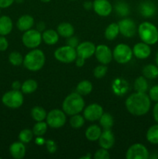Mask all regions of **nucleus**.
<instances>
[{"mask_svg": "<svg viewBox=\"0 0 158 159\" xmlns=\"http://www.w3.org/2000/svg\"><path fill=\"white\" fill-rule=\"evenodd\" d=\"M125 107L133 116H143L150 110L151 99L146 93L136 92L126 99Z\"/></svg>", "mask_w": 158, "mask_h": 159, "instance_id": "nucleus-1", "label": "nucleus"}, {"mask_svg": "<svg viewBox=\"0 0 158 159\" xmlns=\"http://www.w3.org/2000/svg\"><path fill=\"white\" fill-rule=\"evenodd\" d=\"M63 111L69 116L80 113L85 109V100L79 93H72L68 95L62 104Z\"/></svg>", "mask_w": 158, "mask_h": 159, "instance_id": "nucleus-2", "label": "nucleus"}, {"mask_svg": "<svg viewBox=\"0 0 158 159\" xmlns=\"http://www.w3.org/2000/svg\"><path fill=\"white\" fill-rule=\"evenodd\" d=\"M44 53L40 49L34 48L28 52L23 58V65L31 71H37L41 69L45 64Z\"/></svg>", "mask_w": 158, "mask_h": 159, "instance_id": "nucleus-3", "label": "nucleus"}, {"mask_svg": "<svg viewBox=\"0 0 158 159\" xmlns=\"http://www.w3.org/2000/svg\"><path fill=\"white\" fill-rule=\"evenodd\" d=\"M138 34L143 42L149 45H154L158 42V29L150 22H143L138 27Z\"/></svg>", "mask_w": 158, "mask_h": 159, "instance_id": "nucleus-4", "label": "nucleus"}, {"mask_svg": "<svg viewBox=\"0 0 158 159\" xmlns=\"http://www.w3.org/2000/svg\"><path fill=\"white\" fill-rule=\"evenodd\" d=\"M23 95L20 90H11L5 93L2 97V102L6 107L11 109H17L23 104Z\"/></svg>", "mask_w": 158, "mask_h": 159, "instance_id": "nucleus-5", "label": "nucleus"}, {"mask_svg": "<svg viewBox=\"0 0 158 159\" xmlns=\"http://www.w3.org/2000/svg\"><path fill=\"white\" fill-rule=\"evenodd\" d=\"M133 55V49L125 43L116 45L112 52L113 58L119 64H126L132 59Z\"/></svg>", "mask_w": 158, "mask_h": 159, "instance_id": "nucleus-6", "label": "nucleus"}, {"mask_svg": "<svg viewBox=\"0 0 158 159\" xmlns=\"http://www.w3.org/2000/svg\"><path fill=\"white\" fill-rule=\"evenodd\" d=\"M46 122L50 127L58 129L63 127L67 120L66 113L63 110L54 109L47 113L46 117Z\"/></svg>", "mask_w": 158, "mask_h": 159, "instance_id": "nucleus-7", "label": "nucleus"}, {"mask_svg": "<svg viewBox=\"0 0 158 159\" xmlns=\"http://www.w3.org/2000/svg\"><path fill=\"white\" fill-rule=\"evenodd\" d=\"M54 57L62 63H71L77 58L76 49L66 44L65 46L60 47L56 50L54 52Z\"/></svg>", "mask_w": 158, "mask_h": 159, "instance_id": "nucleus-8", "label": "nucleus"}, {"mask_svg": "<svg viewBox=\"0 0 158 159\" xmlns=\"http://www.w3.org/2000/svg\"><path fill=\"white\" fill-rule=\"evenodd\" d=\"M22 41L25 47L29 49H34L40 46L42 42V34L37 30L30 29L25 31L22 37Z\"/></svg>", "mask_w": 158, "mask_h": 159, "instance_id": "nucleus-9", "label": "nucleus"}, {"mask_svg": "<svg viewBox=\"0 0 158 159\" xmlns=\"http://www.w3.org/2000/svg\"><path fill=\"white\" fill-rule=\"evenodd\" d=\"M150 157L148 149L145 145L139 143L130 146L125 153L127 159H147Z\"/></svg>", "mask_w": 158, "mask_h": 159, "instance_id": "nucleus-10", "label": "nucleus"}, {"mask_svg": "<svg viewBox=\"0 0 158 159\" xmlns=\"http://www.w3.org/2000/svg\"><path fill=\"white\" fill-rule=\"evenodd\" d=\"M119 28V33L124 37H134L136 33V26L135 22L129 18H124L118 23Z\"/></svg>", "mask_w": 158, "mask_h": 159, "instance_id": "nucleus-11", "label": "nucleus"}, {"mask_svg": "<svg viewBox=\"0 0 158 159\" xmlns=\"http://www.w3.org/2000/svg\"><path fill=\"white\" fill-rule=\"evenodd\" d=\"M97 60L102 65H108L112 59V52L111 49L105 44H99L96 47L94 51Z\"/></svg>", "mask_w": 158, "mask_h": 159, "instance_id": "nucleus-12", "label": "nucleus"}, {"mask_svg": "<svg viewBox=\"0 0 158 159\" xmlns=\"http://www.w3.org/2000/svg\"><path fill=\"white\" fill-rule=\"evenodd\" d=\"M103 108L98 103H92L84 109V117L88 121L99 120L103 114Z\"/></svg>", "mask_w": 158, "mask_h": 159, "instance_id": "nucleus-13", "label": "nucleus"}, {"mask_svg": "<svg viewBox=\"0 0 158 159\" xmlns=\"http://www.w3.org/2000/svg\"><path fill=\"white\" fill-rule=\"evenodd\" d=\"M96 47L90 41H85L79 43L76 48L77 57L82 59H88L94 54Z\"/></svg>", "mask_w": 158, "mask_h": 159, "instance_id": "nucleus-14", "label": "nucleus"}, {"mask_svg": "<svg viewBox=\"0 0 158 159\" xmlns=\"http://www.w3.org/2000/svg\"><path fill=\"white\" fill-rule=\"evenodd\" d=\"M112 6L108 0H94L93 9L100 16H108L112 12Z\"/></svg>", "mask_w": 158, "mask_h": 159, "instance_id": "nucleus-15", "label": "nucleus"}, {"mask_svg": "<svg viewBox=\"0 0 158 159\" xmlns=\"http://www.w3.org/2000/svg\"><path fill=\"white\" fill-rule=\"evenodd\" d=\"M150 46V45L143 41L136 43L133 48V55L138 59L147 58L151 54V48Z\"/></svg>", "mask_w": 158, "mask_h": 159, "instance_id": "nucleus-16", "label": "nucleus"}, {"mask_svg": "<svg viewBox=\"0 0 158 159\" xmlns=\"http://www.w3.org/2000/svg\"><path fill=\"white\" fill-rule=\"evenodd\" d=\"M99 141V145H100L101 148L108 150V149L112 148L114 145L115 136L110 129L104 130V131L102 132V134H101Z\"/></svg>", "mask_w": 158, "mask_h": 159, "instance_id": "nucleus-17", "label": "nucleus"}, {"mask_svg": "<svg viewBox=\"0 0 158 159\" xmlns=\"http://www.w3.org/2000/svg\"><path fill=\"white\" fill-rule=\"evenodd\" d=\"M156 5L150 1H145L140 3L139 6V12L145 18H151L156 13Z\"/></svg>", "mask_w": 158, "mask_h": 159, "instance_id": "nucleus-18", "label": "nucleus"}, {"mask_svg": "<svg viewBox=\"0 0 158 159\" xmlns=\"http://www.w3.org/2000/svg\"><path fill=\"white\" fill-rule=\"evenodd\" d=\"M26 147L24 143L21 141L14 142L9 146V153L11 156L15 159H22L26 155Z\"/></svg>", "mask_w": 158, "mask_h": 159, "instance_id": "nucleus-19", "label": "nucleus"}, {"mask_svg": "<svg viewBox=\"0 0 158 159\" xmlns=\"http://www.w3.org/2000/svg\"><path fill=\"white\" fill-rule=\"evenodd\" d=\"M34 25L33 17L29 15L21 16L18 19L16 23V26L20 31H27L30 30Z\"/></svg>", "mask_w": 158, "mask_h": 159, "instance_id": "nucleus-20", "label": "nucleus"}, {"mask_svg": "<svg viewBox=\"0 0 158 159\" xmlns=\"http://www.w3.org/2000/svg\"><path fill=\"white\" fill-rule=\"evenodd\" d=\"M12 20L8 16H0V35L6 36L12 30Z\"/></svg>", "mask_w": 158, "mask_h": 159, "instance_id": "nucleus-21", "label": "nucleus"}, {"mask_svg": "<svg viewBox=\"0 0 158 159\" xmlns=\"http://www.w3.org/2000/svg\"><path fill=\"white\" fill-rule=\"evenodd\" d=\"M42 40L46 44L54 45L57 43L59 40V34L57 31L54 30H46L42 34Z\"/></svg>", "mask_w": 158, "mask_h": 159, "instance_id": "nucleus-22", "label": "nucleus"}, {"mask_svg": "<svg viewBox=\"0 0 158 159\" xmlns=\"http://www.w3.org/2000/svg\"><path fill=\"white\" fill-rule=\"evenodd\" d=\"M57 33L60 37L68 38L74 35V28L71 23L64 22V23H60L57 26Z\"/></svg>", "mask_w": 158, "mask_h": 159, "instance_id": "nucleus-23", "label": "nucleus"}, {"mask_svg": "<svg viewBox=\"0 0 158 159\" xmlns=\"http://www.w3.org/2000/svg\"><path fill=\"white\" fill-rule=\"evenodd\" d=\"M102 134V130L98 125H91L85 131V137L90 141H96L99 139Z\"/></svg>", "mask_w": 158, "mask_h": 159, "instance_id": "nucleus-24", "label": "nucleus"}, {"mask_svg": "<svg viewBox=\"0 0 158 159\" xmlns=\"http://www.w3.org/2000/svg\"><path fill=\"white\" fill-rule=\"evenodd\" d=\"M143 75L147 79H155L158 78V66L157 65L149 64L145 65L143 68Z\"/></svg>", "mask_w": 158, "mask_h": 159, "instance_id": "nucleus-25", "label": "nucleus"}, {"mask_svg": "<svg viewBox=\"0 0 158 159\" xmlns=\"http://www.w3.org/2000/svg\"><path fill=\"white\" fill-rule=\"evenodd\" d=\"M119 34V28L118 23H112L108 25L105 30V37L107 40H113L118 37Z\"/></svg>", "mask_w": 158, "mask_h": 159, "instance_id": "nucleus-26", "label": "nucleus"}, {"mask_svg": "<svg viewBox=\"0 0 158 159\" xmlns=\"http://www.w3.org/2000/svg\"><path fill=\"white\" fill-rule=\"evenodd\" d=\"M92 83L90 81L83 80L77 84L76 91L81 96H86L92 91Z\"/></svg>", "mask_w": 158, "mask_h": 159, "instance_id": "nucleus-27", "label": "nucleus"}, {"mask_svg": "<svg viewBox=\"0 0 158 159\" xmlns=\"http://www.w3.org/2000/svg\"><path fill=\"white\" fill-rule=\"evenodd\" d=\"M115 12L121 17H125L129 14L130 8L129 6L125 2L119 1L116 3L114 6Z\"/></svg>", "mask_w": 158, "mask_h": 159, "instance_id": "nucleus-28", "label": "nucleus"}, {"mask_svg": "<svg viewBox=\"0 0 158 159\" xmlns=\"http://www.w3.org/2000/svg\"><path fill=\"white\" fill-rule=\"evenodd\" d=\"M146 138L148 142L153 144H158V124L149 127Z\"/></svg>", "mask_w": 158, "mask_h": 159, "instance_id": "nucleus-29", "label": "nucleus"}, {"mask_svg": "<svg viewBox=\"0 0 158 159\" xmlns=\"http://www.w3.org/2000/svg\"><path fill=\"white\" fill-rule=\"evenodd\" d=\"M47 113L41 107H34L31 110V116L37 122L43 121L46 117Z\"/></svg>", "mask_w": 158, "mask_h": 159, "instance_id": "nucleus-30", "label": "nucleus"}, {"mask_svg": "<svg viewBox=\"0 0 158 159\" xmlns=\"http://www.w3.org/2000/svg\"><path fill=\"white\" fill-rule=\"evenodd\" d=\"M37 86L38 85H37V81L33 79H27L22 84L21 91L25 94H30L37 90Z\"/></svg>", "mask_w": 158, "mask_h": 159, "instance_id": "nucleus-31", "label": "nucleus"}, {"mask_svg": "<svg viewBox=\"0 0 158 159\" xmlns=\"http://www.w3.org/2000/svg\"><path fill=\"white\" fill-rule=\"evenodd\" d=\"M134 89L139 93H147L149 89V84L147 79L144 76H139L135 80Z\"/></svg>", "mask_w": 158, "mask_h": 159, "instance_id": "nucleus-32", "label": "nucleus"}, {"mask_svg": "<svg viewBox=\"0 0 158 159\" xmlns=\"http://www.w3.org/2000/svg\"><path fill=\"white\" fill-rule=\"evenodd\" d=\"M99 123H100V125L102 126L104 130H108V129H111L113 126L114 120H113L112 116L110 113H103V114L99 119Z\"/></svg>", "mask_w": 158, "mask_h": 159, "instance_id": "nucleus-33", "label": "nucleus"}, {"mask_svg": "<svg viewBox=\"0 0 158 159\" xmlns=\"http://www.w3.org/2000/svg\"><path fill=\"white\" fill-rule=\"evenodd\" d=\"M47 127L48 124H46V122H43V121L37 122L33 127V134L37 137H42L46 134V130H47Z\"/></svg>", "mask_w": 158, "mask_h": 159, "instance_id": "nucleus-34", "label": "nucleus"}, {"mask_svg": "<svg viewBox=\"0 0 158 159\" xmlns=\"http://www.w3.org/2000/svg\"><path fill=\"white\" fill-rule=\"evenodd\" d=\"M69 123L71 127L74 129H79L85 124V117H84V116L79 114V113L74 114L71 116Z\"/></svg>", "mask_w": 158, "mask_h": 159, "instance_id": "nucleus-35", "label": "nucleus"}, {"mask_svg": "<svg viewBox=\"0 0 158 159\" xmlns=\"http://www.w3.org/2000/svg\"><path fill=\"white\" fill-rule=\"evenodd\" d=\"M9 61L13 66H20L23 63V57L18 51H12L9 55Z\"/></svg>", "mask_w": 158, "mask_h": 159, "instance_id": "nucleus-36", "label": "nucleus"}, {"mask_svg": "<svg viewBox=\"0 0 158 159\" xmlns=\"http://www.w3.org/2000/svg\"><path fill=\"white\" fill-rule=\"evenodd\" d=\"M33 135V130H29V129H23V130L20 131V134H19V140L21 142L26 144V143H29L32 141Z\"/></svg>", "mask_w": 158, "mask_h": 159, "instance_id": "nucleus-37", "label": "nucleus"}, {"mask_svg": "<svg viewBox=\"0 0 158 159\" xmlns=\"http://www.w3.org/2000/svg\"><path fill=\"white\" fill-rule=\"evenodd\" d=\"M107 71H108V68L107 67L105 66V65H99V66L96 67L94 69V76L96 78V79H102L103 78L104 76L106 75Z\"/></svg>", "mask_w": 158, "mask_h": 159, "instance_id": "nucleus-38", "label": "nucleus"}, {"mask_svg": "<svg viewBox=\"0 0 158 159\" xmlns=\"http://www.w3.org/2000/svg\"><path fill=\"white\" fill-rule=\"evenodd\" d=\"M94 159H108L110 158V155L108 150L105 148H100L97 150L94 155Z\"/></svg>", "mask_w": 158, "mask_h": 159, "instance_id": "nucleus-39", "label": "nucleus"}, {"mask_svg": "<svg viewBox=\"0 0 158 159\" xmlns=\"http://www.w3.org/2000/svg\"><path fill=\"white\" fill-rule=\"evenodd\" d=\"M149 96L152 101L158 102V85H155L150 88L149 90Z\"/></svg>", "mask_w": 158, "mask_h": 159, "instance_id": "nucleus-40", "label": "nucleus"}, {"mask_svg": "<svg viewBox=\"0 0 158 159\" xmlns=\"http://www.w3.org/2000/svg\"><path fill=\"white\" fill-rule=\"evenodd\" d=\"M67 39H68L66 41L67 45H68V46L71 47V48H74L76 49V48H77L79 44L78 39H77L76 37H74V36H71V37H68V38Z\"/></svg>", "mask_w": 158, "mask_h": 159, "instance_id": "nucleus-41", "label": "nucleus"}, {"mask_svg": "<svg viewBox=\"0 0 158 159\" xmlns=\"http://www.w3.org/2000/svg\"><path fill=\"white\" fill-rule=\"evenodd\" d=\"M46 149H47L48 152L50 154L54 153V152L57 151V145H56L55 142L52 140H48L46 142Z\"/></svg>", "mask_w": 158, "mask_h": 159, "instance_id": "nucleus-42", "label": "nucleus"}, {"mask_svg": "<svg viewBox=\"0 0 158 159\" xmlns=\"http://www.w3.org/2000/svg\"><path fill=\"white\" fill-rule=\"evenodd\" d=\"M9 47V42L5 36L0 35V51H5Z\"/></svg>", "mask_w": 158, "mask_h": 159, "instance_id": "nucleus-43", "label": "nucleus"}, {"mask_svg": "<svg viewBox=\"0 0 158 159\" xmlns=\"http://www.w3.org/2000/svg\"><path fill=\"white\" fill-rule=\"evenodd\" d=\"M15 0H0V8L6 9L12 6Z\"/></svg>", "mask_w": 158, "mask_h": 159, "instance_id": "nucleus-44", "label": "nucleus"}, {"mask_svg": "<svg viewBox=\"0 0 158 159\" xmlns=\"http://www.w3.org/2000/svg\"><path fill=\"white\" fill-rule=\"evenodd\" d=\"M153 116L154 120L156 121V124H158V102L153 107Z\"/></svg>", "mask_w": 158, "mask_h": 159, "instance_id": "nucleus-45", "label": "nucleus"}, {"mask_svg": "<svg viewBox=\"0 0 158 159\" xmlns=\"http://www.w3.org/2000/svg\"><path fill=\"white\" fill-rule=\"evenodd\" d=\"M45 29H46V24H45L44 22H39L37 24V29L38 31H40V33L42 31H44Z\"/></svg>", "mask_w": 158, "mask_h": 159, "instance_id": "nucleus-46", "label": "nucleus"}, {"mask_svg": "<svg viewBox=\"0 0 158 159\" xmlns=\"http://www.w3.org/2000/svg\"><path fill=\"white\" fill-rule=\"evenodd\" d=\"M83 7L86 10H91V9H93V2H91V1H85L83 3Z\"/></svg>", "mask_w": 158, "mask_h": 159, "instance_id": "nucleus-47", "label": "nucleus"}, {"mask_svg": "<svg viewBox=\"0 0 158 159\" xmlns=\"http://www.w3.org/2000/svg\"><path fill=\"white\" fill-rule=\"evenodd\" d=\"M21 86H22V84L20 83V82H19V81H15V82H12V89L14 90L21 89Z\"/></svg>", "mask_w": 158, "mask_h": 159, "instance_id": "nucleus-48", "label": "nucleus"}, {"mask_svg": "<svg viewBox=\"0 0 158 159\" xmlns=\"http://www.w3.org/2000/svg\"><path fill=\"white\" fill-rule=\"evenodd\" d=\"M75 63H76V65H77V67H82L84 65H85V59L81 58V57H77V58H76V60H75Z\"/></svg>", "mask_w": 158, "mask_h": 159, "instance_id": "nucleus-49", "label": "nucleus"}, {"mask_svg": "<svg viewBox=\"0 0 158 159\" xmlns=\"http://www.w3.org/2000/svg\"><path fill=\"white\" fill-rule=\"evenodd\" d=\"M155 61H156V65H157V66H158V52L156 53V57H155Z\"/></svg>", "mask_w": 158, "mask_h": 159, "instance_id": "nucleus-50", "label": "nucleus"}, {"mask_svg": "<svg viewBox=\"0 0 158 159\" xmlns=\"http://www.w3.org/2000/svg\"><path fill=\"white\" fill-rule=\"evenodd\" d=\"M15 2L16 3H19V4H21V3H23L24 2V0H15Z\"/></svg>", "mask_w": 158, "mask_h": 159, "instance_id": "nucleus-51", "label": "nucleus"}, {"mask_svg": "<svg viewBox=\"0 0 158 159\" xmlns=\"http://www.w3.org/2000/svg\"><path fill=\"white\" fill-rule=\"evenodd\" d=\"M40 1H41L42 2H50L51 0H40Z\"/></svg>", "mask_w": 158, "mask_h": 159, "instance_id": "nucleus-52", "label": "nucleus"}, {"mask_svg": "<svg viewBox=\"0 0 158 159\" xmlns=\"http://www.w3.org/2000/svg\"><path fill=\"white\" fill-rule=\"evenodd\" d=\"M0 14H1V8H0Z\"/></svg>", "mask_w": 158, "mask_h": 159, "instance_id": "nucleus-53", "label": "nucleus"}, {"mask_svg": "<svg viewBox=\"0 0 158 159\" xmlns=\"http://www.w3.org/2000/svg\"><path fill=\"white\" fill-rule=\"evenodd\" d=\"M70 1H74V0H70Z\"/></svg>", "mask_w": 158, "mask_h": 159, "instance_id": "nucleus-54", "label": "nucleus"}, {"mask_svg": "<svg viewBox=\"0 0 158 159\" xmlns=\"http://www.w3.org/2000/svg\"><path fill=\"white\" fill-rule=\"evenodd\" d=\"M0 159H1V157H0Z\"/></svg>", "mask_w": 158, "mask_h": 159, "instance_id": "nucleus-55", "label": "nucleus"}]
</instances>
